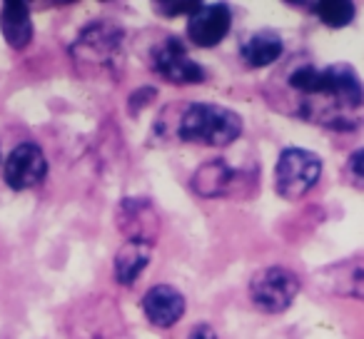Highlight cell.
<instances>
[{
  "instance_id": "1",
  "label": "cell",
  "mask_w": 364,
  "mask_h": 339,
  "mask_svg": "<svg viewBox=\"0 0 364 339\" xmlns=\"http://www.w3.org/2000/svg\"><path fill=\"white\" fill-rule=\"evenodd\" d=\"M287 87L304 97V112L312 110L317 102L327 100L322 125L334 130H354L359 127V110H362V80L352 65H297L287 72Z\"/></svg>"
},
{
  "instance_id": "2",
  "label": "cell",
  "mask_w": 364,
  "mask_h": 339,
  "mask_svg": "<svg viewBox=\"0 0 364 339\" xmlns=\"http://www.w3.org/2000/svg\"><path fill=\"white\" fill-rule=\"evenodd\" d=\"M242 117L218 102H190L177 112L175 125L160 135L175 132L177 142H198L208 147H228L242 135Z\"/></svg>"
},
{
  "instance_id": "3",
  "label": "cell",
  "mask_w": 364,
  "mask_h": 339,
  "mask_svg": "<svg viewBox=\"0 0 364 339\" xmlns=\"http://www.w3.org/2000/svg\"><path fill=\"white\" fill-rule=\"evenodd\" d=\"M125 31L112 21H95L70 45L73 63L85 75H115L122 63Z\"/></svg>"
},
{
  "instance_id": "4",
  "label": "cell",
  "mask_w": 364,
  "mask_h": 339,
  "mask_svg": "<svg viewBox=\"0 0 364 339\" xmlns=\"http://www.w3.org/2000/svg\"><path fill=\"white\" fill-rule=\"evenodd\" d=\"M65 329L70 339H125L127 324L110 297L95 294L70 309Z\"/></svg>"
},
{
  "instance_id": "5",
  "label": "cell",
  "mask_w": 364,
  "mask_h": 339,
  "mask_svg": "<svg viewBox=\"0 0 364 339\" xmlns=\"http://www.w3.org/2000/svg\"><path fill=\"white\" fill-rule=\"evenodd\" d=\"M322 178V160L304 147H284L274 165V190L284 200H299Z\"/></svg>"
},
{
  "instance_id": "6",
  "label": "cell",
  "mask_w": 364,
  "mask_h": 339,
  "mask_svg": "<svg viewBox=\"0 0 364 339\" xmlns=\"http://www.w3.org/2000/svg\"><path fill=\"white\" fill-rule=\"evenodd\" d=\"M299 294V277L284 264H269L252 274L250 279V299L259 312L282 314L292 307Z\"/></svg>"
},
{
  "instance_id": "7",
  "label": "cell",
  "mask_w": 364,
  "mask_h": 339,
  "mask_svg": "<svg viewBox=\"0 0 364 339\" xmlns=\"http://www.w3.org/2000/svg\"><path fill=\"white\" fill-rule=\"evenodd\" d=\"M115 225L125 242L152 247L160 237L162 220L150 198H122L115 210Z\"/></svg>"
},
{
  "instance_id": "8",
  "label": "cell",
  "mask_w": 364,
  "mask_h": 339,
  "mask_svg": "<svg viewBox=\"0 0 364 339\" xmlns=\"http://www.w3.org/2000/svg\"><path fill=\"white\" fill-rule=\"evenodd\" d=\"M150 65L160 77L175 85H193V82H205L208 72L198 60H193L180 38L170 36L152 48L150 53Z\"/></svg>"
},
{
  "instance_id": "9",
  "label": "cell",
  "mask_w": 364,
  "mask_h": 339,
  "mask_svg": "<svg viewBox=\"0 0 364 339\" xmlns=\"http://www.w3.org/2000/svg\"><path fill=\"white\" fill-rule=\"evenodd\" d=\"M48 178V157L38 142H18L6 157L3 183L16 193L33 190Z\"/></svg>"
},
{
  "instance_id": "10",
  "label": "cell",
  "mask_w": 364,
  "mask_h": 339,
  "mask_svg": "<svg viewBox=\"0 0 364 339\" xmlns=\"http://www.w3.org/2000/svg\"><path fill=\"white\" fill-rule=\"evenodd\" d=\"M232 28L228 3H203L188 21V41L198 48H218Z\"/></svg>"
},
{
  "instance_id": "11",
  "label": "cell",
  "mask_w": 364,
  "mask_h": 339,
  "mask_svg": "<svg viewBox=\"0 0 364 339\" xmlns=\"http://www.w3.org/2000/svg\"><path fill=\"white\" fill-rule=\"evenodd\" d=\"M142 314L147 317V322L157 329H170L185 317L188 309V299L172 284H155L150 287L140 299Z\"/></svg>"
},
{
  "instance_id": "12",
  "label": "cell",
  "mask_w": 364,
  "mask_h": 339,
  "mask_svg": "<svg viewBox=\"0 0 364 339\" xmlns=\"http://www.w3.org/2000/svg\"><path fill=\"white\" fill-rule=\"evenodd\" d=\"M362 269H364V259L359 254H354V257L344 259V262L329 264V267L319 269L314 274V279L319 282V289H324L329 294L362 299L364 297Z\"/></svg>"
},
{
  "instance_id": "13",
  "label": "cell",
  "mask_w": 364,
  "mask_h": 339,
  "mask_svg": "<svg viewBox=\"0 0 364 339\" xmlns=\"http://www.w3.org/2000/svg\"><path fill=\"white\" fill-rule=\"evenodd\" d=\"M237 180V170L228 165V160L215 157L198 167L190 178V188L200 198H225Z\"/></svg>"
},
{
  "instance_id": "14",
  "label": "cell",
  "mask_w": 364,
  "mask_h": 339,
  "mask_svg": "<svg viewBox=\"0 0 364 339\" xmlns=\"http://www.w3.org/2000/svg\"><path fill=\"white\" fill-rule=\"evenodd\" d=\"M0 33L13 50H26L33 43L31 6L23 0H6L0 6Z\"/></svg>"
},
{
  "instance_id": "15",
  "label": "cell",
  "mask_w": 364,
  "mask_h": 339,
  "mask_svg": "<svg viewBox=\"0 0 364 339\" xmlns=\"http://www.w3.org/2000/svg\"><path fill=\"white\" fill-rule=\"evenodd\" d=\"M284 53V41L277 31H257L247 38V41L240 45V58L242 63L250 68V70H262V68H269L282 58Z\"/></svg>"
},
{
  "instance_id": "16",
  "label": "cell",
  "mask_w": 364,
  "mask_h": 339,
  "mask_svg": "<svg viewBox=\"0 0 364 339\" xmlns=\"http://www.w3.org/2000/svg\"><path fill=\"white\" fill-rule=\"evenodd\" d=\"M152 257V247L147 244H137V242H125L115 254V282L122 284V287H132L137 282L145 267L150 264Z\"/></svg>"
},
{
  "instance_id": "17",
  "label": "cell",
  "mask_w": 364,
  "mask_h": 339,
  "mask_svg": "<svg viewBox=\"0 0 364 339\" xmlns=\"http://www.w3.org/2000/svg\"><path fill=\"white\" fill-rule=\"evenodd\" d=\"M312 11L329 28H344L354 21V3L349 0H319L312 6Z\"/></svg>"
},
{
  "instance_id": "18",
  "label": "cell",
  "mask_w": 364,
  "mask_h": 339,
  "mask_svg": "<svg viewBox=\"0 0 364 339\" xmlns=\"http://www.w3.org/2000/svg\"><path fill=\"white\" fill-rule=\"evenodd\" d=\"M362 160H364V152H362V147H357V150L347 157V162H344V167H342L344 183H347L349 188H354V190H362V185H364Z\"/></svg>"
},
{
  "instance_id": "19",
  "label": "cell",
  "mask_w": 364,
  "mask_h": 339,
  "mask_svg": "<svg viewBox=\"0 0 364 339\" xmlns=\"http://www.w3.org/2000/svg\"><path fill=\"white\" fill-rule=\"evenodd\" d=\"M200 6H203L200 0H165V3H155L157 13H162V16H193Z\"/></svg>"
},
{
  "instance_id": "20",
  "label": "cell",
  "mask_w": 364,
  "mask_h": 339,
  "mask_svg": "<svg viewBox=\"0 0 364 339\" xmlns=\"http://www.w3.org/2000/svg\"><path fill=\"white\" fill-rule=\"evenodd\" d=\"M155 95H157L155 87H150V85H147V87H137V90L130 95V107H132V112H135L137 107H140V102H142V105H147L150 100H155Z\"/></svg>"
},
{
  "instance_id": "21",
  "label": "cell",
  "mask_w": 364,
  "mask_h": 339,
  "mask_svg": "<svg viewBox=\"0 0 364 339\" xmlns=\"http://www.w3.org/2000/svg\"><path fill=\"white\" fill-rule=\"evenodd\" d=\"M188 339H218V332L213 329V324L200 322V324H195V327L190 329Z\"/></svg>"
},
{
  "instance_id": "22",
  "label": "cell",
  "mask_w": 364,
  "mask_h": 339,
  "mask_svg": "<svg viewBox=\"0 0 364 339\" xmlns=\"http://www.w3.org/2000/svg\"><path fill=\"white\" fill-rule=\"evenodd\" d=\"M0 160H3V157H0Z\"/></svg>"
}]
</instances>
